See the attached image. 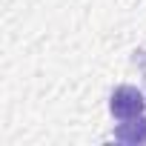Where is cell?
I'll list each match as a JSON object with an SVG mask.
<instances>
[{"mask_svg":"<svg viewBox=\"0 0 146 146\" xmlns=\"http://www.w3.org/2000/svg\"><path fill=\"white\" fill-rule=\"evenodd\" d=\"M109 112L117 120H129V117H137L146 112V100L135 86H117L109 98Z\"/></svg>","mask_w":146,"mask_h":146,"instance_id":"1","label":"cell"},{"mask_svg":"<svg viewBox=\"0 0 146 146\" xmlns=\"http://www.w3.org/2000/svg\"><path fill=\"white\" fill-rule=\"evenodd\" d=\"M115 140L129 143V146H143L146 143V115H137V117H129L126 123H120L115 129Z\"/></svg>","mask_w":146,"mask_h":146,"instance_id":"2","label":"cell"},{"mask_svg":"<svg viewBox=\"0 0 146 146\" xmlns=\"http://www.w3.org/2000/svg\"><path fill=\"white\" fill-rule=\"evenodd\" d=\"M132 60H135V66H140L143 80H146V52H143V49H140V52H135V57H132Z\"/></svg>","mask_w":146,"mask_h":146,"instance_id":"3","label":"cell"}]
</instances>
